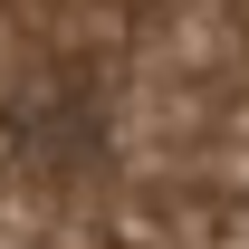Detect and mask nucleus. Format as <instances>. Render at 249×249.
<instances>
[{
    "mask_svg": "<svg viewBox=\"0 0 249 249\" xmlns=\"http://www.w3.org/2000/svg\"><path fill=\"white\" fill-rule=\"evenodd\" d=\"M0 249H249V0H0Z\"/></svg>",
    "mask_w": 249,
    "mask_h": 249,
    "instance_id": "1",
    "label": "nucleus"
}]
</instances>
